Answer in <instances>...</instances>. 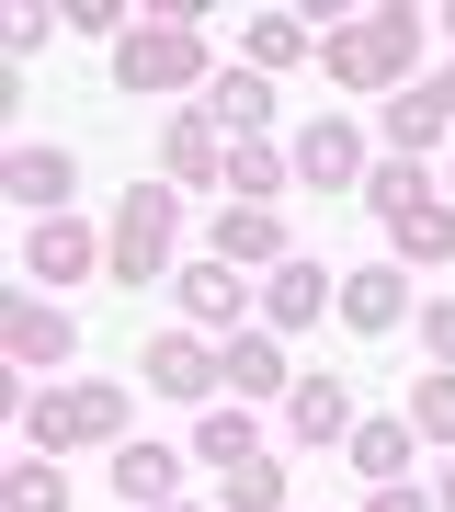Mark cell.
I'll list each match as a JSON object with an SVG mask.
<instances>
[{
	"mask_svg": "<svg viewBox=\"0 0 455 512\" xmlns=\"http://www.w3.org/2000/svg\"><path fill=\"white\" fill-rule=\"evenodd\" d=\"M319 57H330V80H353V92H387V80L421 57V23H410V12H353Z\"/></svg>",
	"mask_w": 455,
	"mask_h": 512,
	"instance_id": "1",
	"label": "cell"
},
{
	"mask_svg": "<svg viewBox=\"0 0 455 512\" xmlns=\"http://www.w3.org/2000/svg\"><path fill=\"white\" fill-rule=\"evenodd\" d=\"M364 194H376V217L399 228V251H410V262H444V251H455V217L433 205L421 160H376V171H364Z\"/></svg>",
	"mask_w": 455,
	"mask_h": 512,
	"instance_id": "2",
	"label": "cell"
},
{
	"mask_svg": "<svg viewBox=\"0 0 455 512\" xmlns=\"http://www.w3.org/2000/svg\"><path fill=\"white\" fill-rule=\"evenodd\" d=\"M160 262H171V183H126V205H114V228H103V274L148 285Z\"/></svg>",
	"mask_w": 455,
	"mask_h": 512,
	"instance_id": "3",
	"label": "cell"
},
{
	"mask_svg": "<svg viewBox=\"0 0 455 512\" xmlns=\"http://www.w3.org/2000/svg\"><path fill=\"white\" fill-rule=\"evenodd\" d=\"M114 421H126V399H114V387H46V399L23 410V433L57 456V444H114Z\"/></svg>",
	"mask_w": 455,
	"mask_h": 512,
	"instance_id": "4",
	"label": "cell"
},
{
	"mask_svg": "<svg viewBox=\"0 0 455 512\" xmlns=\"http://www.w3.org/2000/svg\"><path fill=\"white\" fill-rule=\"evenodd\" d=\"M194 69H205V46L182 35V23H148V35L114 46V80H126V92H182Z\"/></svg>",
	"mask_w": 455,
	"mask_h": 512,
	"instance_id": "5",
	"label": "cell"
},
{
	"mask_svg": "<svg viewBox=\"0 0 455 512\" xmlns=\"http://www.w3.org/2000/svg\"><path fill=\"white\" fill-rule=\"evenodd\" d=\"M0 342H12V365H69V353H80V330L57 319V308H46L35 285H23L12 308H0Z\"/></svg>",
	"mask_w": 455,
	"mask_h": 512,
	"instance_id": "6",
	"label": "cell"
},
{
	"mask_svg": "<svg viewBox=\"0 0 455 512\" xmlns=\"http://www.w3.org/2000/svg\"><path fill=\"white\" fill-rule=\"evenodd\" d=\"M296 183L353 194V183H364V137H353V126H308V137H296Z\"/></svg>",
	"mask_w": 455,
	"mask_h": 512,
	"instance_id": "7",
	"label": "cell"
},
{
	"mask_svg": "<svg viewBox=\"0 0 455 512\" xmlns=\"http://www.w3.org/2000/svg\"><path fill=\"white\" fill-rule=\"evenodd\" d=\"M0 183H12V205H46V217H69V148H12V171H0Z\"/></svg>",
	"mask_w": 455,
	"mask_h": 512,
	"instance_id": "8",
	"label": "cell"
},
{
	"mask_svg": "<svg viewBox=\"0 0 455 512\" xmlns=\"http://www.w3.org/2000/svg\"><path fill=\"white\" fill-rule=\"evenodd\" d=\"M23 262H35L46 285H69V274H91V262H103V239H91L80 217H46L35 239H23Z\"/></svg>",
	"mask_w": 455,
	"mask_h": 512,
	"instance_id": "9",
	"label": "cell"
},
{
	"mask_svg": "<svg viewBox=\"0 0 455 512\" xmlns=\"http://www.w3.org/2000/svg\"><path fill=\"white\" fill-rule=\"evenodd\" d=\"M160 148H171V183H217V171H228V126H217V114H182Z\"/></svg>",
	"mask_w": 455,
	"mask_h": 512,
	"instance_id": "10",
	"label": "cell"
},
{
	"mask_svg": "<svg viewBox=\"0 0 455 512\" xmlns=\"http://www.w3.org/2000/svg\"><path fill=\"white\" fill-rule=\"evenodd\" d=\"M148 387H160V399H205V387H217V353L205 342H148Z\"/></svg>",
	"mask_w": 455,
	"mask_h": 512,
	"instance_id": "11",
	"label": "cell"
},
{
	"mask_svg": "<svg viewBox=\"0 0 455 512\" xmlns=\"http://www.w3.org/2000/svg\"><path fill=\"white\" fill-rule=\"evenodd\" d=\"M342 319H364V330H399V319H410V285L376 262V274H353V285H342Z\"/></svg>",
	"mask_w": 455,
	"mask_h": 512,
	"instance_id": "12",
	"label": "cell"
},
{
	"mask_svg": "<svg viewBox=\"0 0 455 512\" xmlns=\"http://www.w3.org/2000/svg\"><path fill=\"white\" fill-rule=\"evenodd\" d=\"M262 308L285 319V330H308V319L330 308V285H319V262H273V296H262Z\"/></svg>",
	"mask_w": 455,
	"mask_h": 512,
	"instance_id": "13",
	"label": "cell"
},
{
	"mask_svg": "<svg viewBox=\"0 0 455 512\" xmlns=\"http://www.w3.org/2000/svg\"><path fill=\"white\" fill-rule=\"evenodd\" d=\"M114 490H126V512H137V501L160 512V501H171V456H160V444H114Z\"/></svg>",
	"mask_w": 455,
	"mask_h": 512,
	"instance_id": "14",
	"label": "cell"
},
{
	"mask_svg": "<svg viewBox=\"0 0 455 512\" xmlns=\"http://www.w3.org/2000/svg\"><path fill=\"white\" fill-rule=\"evenodd\" d=\"M285 410H296V433H308V444H330V433L353 421V387H342V376H308V387H296Z\"/></svg>",
	"mask_w": 455,
	"mask_h": 512,
	"instance_id": "15",
	"label": "cell"
},
{
	"mask_svg": "<svg viewBox=\"0 0 455 512\" xmlns=\"http://www.w3.org/2000/svg\"><path fill=\"white\" fill-rule=\"evenodd\" d=\"M433 137H444V92L421 80V92H399V103H387V148H410V160H421Z\"/></svg>",
	"mask_w": 455,
	"mask_h": 512,
	"instance_id": "16",
	"label": "cell"
},
{
	"mask_svg": "<svg viewBox=\"0 0 455 512\" xmlns=\"http://www.w3.org/2000/svg\"><path fill=\"white\" fill-rule=\"evenodd\" d=\"M217 262H285V228L262 205H239V217H217Z\"/></svg>",
	"mask_w": 455,
	"mask_h": 512,
	"instance_id": "17",
	"label": "cell"
},
{
	"mask_svg": "<svg viewBox=\"0 0 455 512\" xmlns=\"http://www.w3.org/2000/svg\"><path fill=\"white\" fill-rule=\"evenodd\" d=\"M182 308L194 319H239V262H182Z\"/></svg>",
	"mask_w": 455,
	"mask_h": 512,
	"instance_id": "18",
	"label": "cell"
},
{
	"mask_svg": "<svg viewBox=\"0 0 455 512\" xmlns=\"http://www.w3.org/2000/svg\"><path fill=\"white\" fill-rule=\"evenodd\" d=\"M228 387H239V399H273V387H285V353H273L262 330H239V342H228Z\"/></svg>",
	"mask_w": 455,
	"mask_h": 512,
	"instance_id": "19",
	"label": "cell"
},
{
	"mask_svg": "<svg viewBox=\"0 0 455 512\" xmlns=\"http://www.w3.org/2000/svg\"><path fill=\"white\" fill-rule=\"evenodd\" d=\"M239 46H251V69L273 80V69H296V57H308V23H296V12H262V23H251Z\"/></svg>",
	"mask_w": 455,
	"mask_h": 512,
	"instance_id": "20",
	"label": "cell"
},
{
	"mask_svg": "<svg viewBox=\"0 0 455 512\" xmlns=\"http://www.w3.org/2000/svg\"><path fill=\"white\" fill-rule=\"evenodd\" d=\"M262 114H273V80H262V69H228V80H217V126H228V137H251Z\"/></svg>",
	"mask_w": 455,
	"mask_h": 512,
	"instance_id": "21",
	"label": "cell"
},
{
	"mask_svg": "<svg viewBox=\"0 0 455 512\" xmlns=\"http://www.w3.org/2000/svg\"><path fill=\"white\" fill-rule=\"evenodd\" d=\"M353 467L364 478H399L410 467V421H364V433H353Z\"/></svg>",
	"mask_w": 455,
	"mask_h": 512,
	"instance_id": "22",
	"label": "cell"
},
{
	"mask_svg": "<svg viewBox=\"0 0 455 512\" xmlns=\"http://www.w3.org/2000/svg\"><path fill=\"white\" fill-rule=\"evenodd\" d=\"M194 456H205V467H251V421H239V410H217V421L194 433Z\"/></svg>",
	"mask_w": 455,
	"mask_h": 512,
	"instance_id": "23",
	"label": "cell"
},
{
	"mask_svg": "<svg viewBox=\"0 0 455 512\" xmlns=\"http://www.w3.org/2000/svg\"><path fill=\"white\" fill-rule=\"evenodd\" d=\"M228 501H239V512H285V478L251 456V467H228Z\"/></svg>",
	"mask_w": 455,
	"mask_h": 512,
	"instance_id": "24",
	"label": "cell"
},
{
	"mask_svg": "<svg viewBox=\"0 0 455 512\" xmlns=\"http://www.w3.org/2000/svg\"><path fill=\"white\" fill-rule=\"evenodd\" d=\"M410 433H433V444H455V376H433V387H421V399H410Z\"/></svg>",
	"mask_w": 455,
	"mask_h": 512,
	"instance_id": "25",
	"label": "cell"
},
{
	"mask_svg": "<svg viewBox=\"0 0 455 512\" xmlns=\"http://www.w3.org/2000/svg\"><path fill=\"white\" fill-rule=\"evenodd\" d=\"M228 183H239V194H251V205H262L273 183H285V160H273V148H228Z\"/></svg>",
	"mask_w": 455,
	"mask_h": 512,
	"instance_id": "26",
	"label": "cell"
},
{
	"mask_svg": "<svg viewBox=\"0 0 455 512\" xmlns=\"http://www.w3.org/2000/svg\"><path fill=\"white\" fill-rule=\"evenodd\" d=\"M12 512H69V490H57V467H23V478H12Z\"/></svg>",
	"mask_w": 455,
	"mask_h": 512,
	"instance_id": "27",
	"label": "cell"
},
{
	"mask_svg": "<svg viewBox=\"0 0 455 512\" xmlns=\"http://www.w3.org/2000/svg\"><path fill=\"white\" fill-rule=\"evenodd\" d=\"M421 342H433V365L455 376V296H444V308H421Z\"/></svg>",
	"mask_w": 455,
	"mask_h": 512,
	"instance_id": "28",
	"label": "cell"
},
{
	"mask_svg": "<svg viewBox=\"0 0 455 512\" xmlns=\"http://www.w3.org/2000/svg\"><path fill=\"white\" fill-rule=\"evenodd\" d=\"M376 512H421V490H376Z\"/></svg>",
	"mask_w": 455,
	"mask_h": 512,
	"instance_id": "29",
	"label": "cell"
},
{
	"mask_svg": "<svg viewBox=\"0 0 455 512\" xmlns=\"http://www.w3.org/2000/svg\"><path fill=\"white\" fill-rule=\"evenodd\" d=\"M433 92H444V114H455V69H444V80H433Z\"/></svg>",
	"mask_w": 455,
	"mask_h": 512,
	"instance_id": "30",
	"label": "cell"
},
{
	"mask_svg": "<svg viewBox=\"0 0 455 512\" xmlns=\"http://www.w3.org/2000/svg\"><path fill=\"white\" fill-rule=\"evenodd\" d=\"M444 501H455V467H444Z\"/></svg>",
	"mask_w": 455,
	"mask_h": 512,
	"instance_id": "31",
	"label": "cell"
},
{
	"mask_svg": "<svg viewBox=\"0 0 455 512\" xmlns=\"http://www.w3.org/2000/svg\"><path fill=\"white\" fill-rule=\"evenodd\" d=\"M444 35H455V12H444Z\"/></svg>",
	"mask_w": 455,
	"mask_h": 512,
	"instance_id": "32",
	"label": "cell"
},
{
	"mask_svg": "<svg viewBox=\"0 0 455 512\" xmlns=\"http://www.w3.org/2000/svg\"><path fill=\"white\" fill-rule=\"evenodd\" d=\"M160 512H171V501H160Z\"/></svg>",
	"mask_w": 455,
	"mask_h": 512,
	"instance_id": "33",
	"label": "cell"
}]
</instances>
